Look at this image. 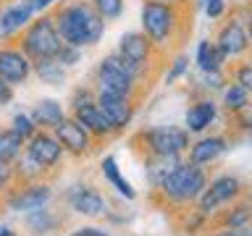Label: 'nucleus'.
<instances>
[{
  "label": "nucleus",
  "mask_w": 252,
  "mask_h": 236,
  "mask_svg": "<svg viewBox=\"0 0 252 236\" xmlns=\"http://www.w3.org/2000/svg\"><path fill=\"white\" fill-rule=\"evenodd\" d=\"M94 84H97V92H113V94H124V97H131V100L137 97V89H139L137 74L126 66V60L118 53H110L97 63Z\"/></svg>",
  "instance_id": "5"
},
{
  "label": "nucleus",
  "mask_w": 252,
  "mask_h": 236,
  "mask_svg": "<svg viewBox=\"0 0 252 236\" xmlns=\"http://www.w3.org/2000/svg\"><path fill=\"white\" fill-rule=\"evenodd\" d=\"M218 118V105L213 97H200L197 102H192L187 110V118H184V129L189 134H205L210 129V123Z\"/></svg>",
  "instance_id": "16"
},
{
  "label": "nucleus",
  "mask_w": 252,
  "mask_h": 236,
  "mask_svg": "<svg viewBox=\"0 0 252 236\" xmlns=\"http://www.w3.org/2000/svg\"><path fill=\"white\" fill-rule=\"evenodd\" d=\"M100 171H102V176H105V181H108V184L113 186L121 197H126V200H137V192H134V186L121 176V168H118V163H116V157H113V155L102 157Z\"/></svg>",
  "instance_id": "22"
},
{
  "label": "nucleus",
  "mask_w": 252,
  "mask_h": 236,
  "mask_svg": "<svg viewBox=\"0 0 252 236\" xmlns=\"http://www.w3.org/2000/svg\"><path fill=\"white\" fill-rule=\"evenodd\" d=\"M68 236H110V234H108V231H102V228L87 226V228H76V231H71Z\"/></svg>",
  "instance_id": "39"
},
{
  "label": "nucleus",
  "mask_w": 252,
  "mask_h": 236,
  "mask_svg": "<svg viewBox=\"0 0 252 236\" xmlns=\"http://www.w3.org/2000/svg\"><path fill=\"white\" fill-rule=\"evenodd\" d=\"M139 139L153 160H179L189 149V131L179 126H155L142 131Z\"/></svg>",
  "instance_id": "6"
},
{
  "label": "nucleus",
  "mask_w": 252,
  "mask_h": 236,
  "mask_svg": "<svg viewBox=\"0 0 252 236\" xmlns=\"http://www.w3.org/2000/svg\"><path fill=\"white\" fill-rule=\"evenodd\" d=\"M58 223H61V218L53 215L47 207L32 210L29 218H27V226H29L32 234H50V231H55V228H58Z\"/></svg>",
  "instance_id": "27"
},
{
  "label": "nucleus",
  "mask_w": 252,
  "mask_h": 236,
  "mask_svg": "<svg viewBox=\"0 0 252 236\" xmlns=\"http://www.w3.org/2000/svg\"><path fill=\"white\" fill-rule=\"evenodd\" d=\"M13 181V171H11V165H3L0 163V189H5L8 184Z\"/></svg>",
  "instance_id": "40"
},
{
  "label": "nucleus",
  "mask_w": 252,
  "mask_h": 236,
  "mask_svg": "<svg viewBox=\"0 0 252 236\" xmlns=\"http://www.w3.org/2000/svg\"><path fill=\"white\" fill-rule=\"evenodd\" d=\"M29 116H32V121L37 123V129H45V131L55 129V126H58L63 118H66V113H63V105H61L58 100H50V97L39 100Z\"/></svg>",
  "instance_id": "21"
},
{
  "label": "nucleus",
  "mask_w": 252,
  "mask_h": 236,
  "mask_svg": "<svg viewBox=\"0 0 252 236\" xmlns=\"http://www.w3.org/2000/svg\"><path fill=\"white\" fill-rule=\"evenodd\" d=\"M202 3H205V0H194V5H197V8H202Z\"/></svg>",
  "instance_id": "46"
},
{
  "label": "nucleus",
  "mask_w": 252,
  "mask_h": 236,
  "mask_svg": "<svg viewBox=\"0 0 252 236\" xmlns=\"http://www.w3.org/2000/svg\"><path fill=\"white\" fill-rule=\"evenodd\" d=\"M244 16V27H247V37H250V55H252V5L242 11Z\"/></svg>",
  "instance_id": "41"
},
{
  "label": "nucleus",
  "mask_w": 252,
  "mask_h": 236,
  "mask_svg": "<svg viewBox=\"0 0 252 236\" xmlns=\"http://www.w3.org/2000/svg\"><path fill=\"white\" fill-rule=\"evenodd\" d=\"M194 63L202 74H223L228 58L216 47L213 39H200L197 45V53H194Z\"/></svg>",
  "instance_id": "20"
},
{
  "label": "nucleus",
  "mask_w": 252,
  "mask_h": 236,
  "mask_svg": "<svg viewBox=\"0 0 252 236\" xmlns=\"http://www.w3.org/2000/svg\"><path fill=\"white\" fill-rule=\"evenodd\" d=\"M34 19V11L29 5H24L21 0H16L0 13V37H13L24 31V27Z\"/></svg>",
  "instance_id": "19"
},
{
  "label": "nucleus",
  "mask_w": 252,
  "mask_h": 236,
  "mask_svg": "<svg viewBox=\"0 0 252 236\" xmlns=\"http://www.w3.org/2000/svg\"><path fill=\"white\" fill-rule=\"evenodd\" d=\"M94 105L102 110V116L110 121L113 131H124L134 118V100L124 97V94H113V92H97L94 94Z\"/></svg>",
  "instance_id": "11"
},
{
  "label": "nucleus",
  "mask_w": 252,
  "mask_h": 236,
  "mask_svg": "<svg viewBox=\"0 0 252 236\" xmlns=\"http://www.w3.org/2000/svg\"><path fill=\"white\" fill-rule=\"evenodd\" d=\"M8 102H13V87L0 79V108H5Z\"/></svg>",
  "instance_id": "38"
},
{
  "label": "nucleus",
  "mask_w": 252,
  "mask_h": 236,
  "mask_svg": "<svg viewBox=\"0 0 252 236\" xmlns=\"http://www.w3.org/2000/svg\"><path fill=\"white\" fill-rule=\"evenodd\" d=\"M19 47L32 63L45 60V58H55L58 50L63 47V39L58 34V29H55L53 13H42L39 19H32L21 31Z\"/></svg>",
  "instance_id": "4"
},
{
  "label": "nucleus",
  "mask_w": 252,
  "mask_h": 236,
  "mask_svg": "<svg viewBox=\"0 0 252 236\" xmlns=\"http://www.w3.org/2000/svg\"><path fill=\"white\" fill-rule=\"evenodd\" d=\"M92 8L102 16V21H116L124 16V0H90Z\"/></svg>",
  "instance_id": "29"
},
{
  "label": "nucleus",
  "mask_w": 252,
  "mask_h": 236,
  "mask_svg": "<svg viewBox=\"0 0 252 236\" xmlns=\"http://www.w3.org/2000/svg\"><path fill=\"white\" fill-rule=\"evenodd\" d=\"M45 173V168L39 165L34 157H29L27 152H21L16 157V171H13V178H24V181H37L39 176Z\"/></svg>",
  "instance_id": "28"
},
{
  "label": "nucleus",
  "mask_w": 252,
  "mask_h": 236,
  "mask_svg": "<svg viewBox=\"0 0 252 236\" xmlns=\"http://www.w3.org/2000/svg\"><path fill=\"white\" fill-rule=\"evenodd\" d=\"M53 21L58 29L61 39L74 47H92L97 45L105 34V21L102 16L92 8L90 0H68L58 3L53 11Z\"/></svg>",
  "instance_id": "1"
},
{
  "label": "nucleus",
  "mask_w": 252,
  "mask_h": 236,
  "mask_svg": "<svg viewBox=\"0 0 252 236\" xmlns=\"http://www.w3.org/2000/svg\"><path fill=\"white\" fill-rule=\"evenodd\" d=\"M163 3H176V5H181V3H187V0H163Z\"/></svg>",
  "instance_id": "45"
},
{
  "label": "nucleus",
  "mask_w": 252,
  "mask_h": 236,
  "mask_svg": "<svg viewBox=\"0 0 252 236\" xmlns=\"http://www.w3.org/2000/svg\"><path fill=\"white\" fill-rule=\"evenodd\" d=\"M68 205L74 207V212L87 218H100L108 212V202L102 200V194L94 186H71Z\"/></svg>",
  "instance_id": "15"
},
{
  "label": "nucleus",
  "mask_w": 252,
  "mask_h": 236,
  "mask_svg": "<svg viewBox=\"0 0 252 236\" xmlns=\"http://www.w3.org/2000/svg\"><path fill=\"white\" fill-rule=\"evenodd\" d=\"M208 236H252V220L244 226H218L213 234Z\"/></svg>",
  "instance_id": "34"
},
{
  "label": "nucleus",
  "mask_w": 252,
  "mask_h": 236,
  "mask_svg": "<svg viewBox=\"0 0 252 236\" xmlns=\"http://www.w3.org/2000/svg\"><path fill=\"white\" fill-rule=\"evenodd\" d=\"M189 74V55L187 53H179L176 58L171 60V66H168V71H165V84H176L181 76H187Z\"/></svg>",
  "instance_id": "32"
},
{
  "label": "nucleus",
  "mask_w": 252,
  "mask_h": 236,
  "mask_svg": "<svg viewBox=\"0 0 252 236\" xmlns=\"http://www.w3.org/2000/svg\"><path fill=\"white\" fill-rule=\"evenodd\" d=\"M216 47L226 55L228 60H242L250 55V37H247V27H244V16H228V19L218 27L216 34Z\"/></svg>",
  "instance_id": "9"
},
{
  "label": "nucleus",
  "mask_w": 252,
  "mask_h": 236,
  "mask_svg": "<svg viewBox=\"0 0 252 236\" xmlns=\"http://www.w3.org/2000/svg\"><path fill=\"white\" fill-rule=\"evenodd\" d=\"M231 76H234V82L236 84H242L244 89L250 92V97H252V55L250 58H242L236 66L231 68Z\"/></svg>",
  "instance_id": "31"
},
{
  "label": "nucleus",
  "mask_w": 252,
  "mask_h": 236,
  "mask_svg": "<svg viewBox=\"0 0 252 236\" xmlns=\"http://www.w3.org/2000/svg\"><path fill=\"white\" fill-rule=\"evenodd\" d=\"M32 76V60L19 45H0V79L11 87L24 84Z\"/></svg>",
  "instance_id": "13"
},
{
  "label": "nucleus",
  "mask_w": 252,
  "mask_h": 236,
  "mask_svg": "<svg viewBox=\"0 0 252 236\" xmlns=\"http://www.w3.org/2000/svg\"><path fill=\"white\" fill-rule=\"evenodd\" d=\"M0 236H16V231H11L8 226H0Z\"/></svg>",
  "instance_id": "43"
},
{
  "label": "nucleus",
  "mask_w": 252,
  "mask_h": 236,
  "mask_svg": "<svg viewBox=\"0 0 252 236\" xmlns=\"http://www.w3.org/2000/svg\"><path fill=\"white\" fill-rule=\"evenodd\" d=\"M24 5H29L34 13H42V0H21Z\"/></svg>",
  "instance_id": "42"
},
{
  "label": "nucleus",
  "mask_w": 252,
  "mask_h": 236,
  "mask_svg": "<svg viewBox=\"0 0 252 236\" xmlns=\"http://www.w3.org/2000/svg\"><path fill=\"white\" fill-rule=\"evenodd\" d=\"M250 142H252V129H250Z\"/></svg>",
  "instance_id": "47"
},
{
  "label": "nucleus",
  "mask_w": 252,
  "mask_h": 236,
  "mask_svg": "<svg viewBox=\"0 0 252 236\" xmlns=\"http://www.w3.org/2000/svg\"><path fill=\"white\" fill-rule=\"evenodd\" d=\"M32 74H37L42 79V84H50V87H61L66 82V66L58 63L55 58H45V60H34L32 63Z\"/></svg>",
  "instance_id": "23"
},
{
  "label": "nucleus",
  "mask_w": 252,
  "mask_h": 236,
  "mask_svg": "<svg viewBox=\"0 0 252 236\" xmlns=\"http://www.w3.org/2000/svg\"><path fill=\"white\" fill-rule=\"evenodd\" d=\"M181 8L184 3H163V0H145L139 11L142 19V34L153 42L158 50H165L176 42L181 31H187L184 21H181Z\"/></svg>",
  "instance_id": "2"
},
{
  "label": "nucleus",
  "mask_w": 252,
  "mask_h": 236,
  "mask_svg": "<svg viewBox=\"0 0 252 236\" xmlns=\"http://www.w3.org/2000/svg\"><path fill=\"white\" fill-rule=\"evenodd\" d=\"M11 131H16L19 137L27 142V139H32L34 137V131H37V123L32 121V116L29 113H16L13 118H11V126H8Z\"/></svg>",
  "instance_id": "30"
},
{
  "label": "nucleus",
  "mask_w": 252,
  "mask_h": 236,
  "mask_svg": "<svg viewBox=\"0 0 252 236\" xmlns=\"http://www.w3.org/2000/svg\"><path fill=\"white\" fill-rule=\"evenodd\" d=\"M55 60L63 63V66H76L79 60H82V47H74V45H66L63 42V47L58 50V55H55Z\"/></svg>",
  "instance_id": "33"
},
{
  "label": "nucleus",
  "mask_w": 252,
  "mask_h": 236,
  "mask_svg": "<svg viewBox=\"0 0 252 236\" xmlns=\"http://www.w3.org/2000/svg\"><path fill=\"white\" fill-rule=\"evenodd\" d=\"M53 134H55V139L61 142L63 152H68V155H74V157H82V155H90L92 152V134L87 131L74 116L63 118V121L53 129Z\"/></svg>",
  "instance_id": "10"
},
{
  "label": "nucleus",
  "mask_w": 252,
  "mask_h": 236,
  "mask_svg": "<svg viewBox=\"0 0 252 236\" xmlns=\"http://www.w3.org/2000/svg\"><path fill=\"white\" fill-rule=\"evenodd\" d=\"M24 152H27L29 157H34V160L42 165L45 171H50V168H55V165L61 163L63 147H61V142L55 139L53 131L37 129L34 137L27 139V145H24Z\"/></svg>",
  "instance_id": "12"
},
{
  "label": "nucleus",
  "mask_w": 252,
  "mask_h": 236,
  "mask_svg": "<svg viewBox=\"0 0 252 236\" xmlns=\"http://www.w3.org/2000/svg\"><path fill=\"white\" fill-rule=\"evenodd\" d=\"M58 3H61V0H42V11H47L50 5H58Z\"/></svg>",
  "instance_id": "44"
},
{
  "label": "nucleus",
  "mask_w": 252,
  "mask_h": 236,
  "mask_svg": "<svg viewBox=\"0 0 252 236\" xmlns=\"http://www.w3.org/2000/svg\"><path fill=\"white\" fill-rule=\"evenodd\" d=\"M234 118H236V123H239L242 129L250 131V129H252V105H247L244 110H239V113H236Z\"/></svg>",
  "instance_id": "37"
},
{
  "label": "nucleus",
  "mask_w": 252,
  "mask_h": 236,
  "mask_svg": "<svg viewBox=\"0 0 252 236\" xmlns=\"http://www.w3.org/2000/svg\"><path fill=\"white\" fill-rule=\"evenodd\" d=\"M252 220V200H234V205L226 212L218 215V226H244Z\"/></svg>",
  "instance_id": "25"
},
{
  "label": "nucleus",
  "mask_w": 252,
  "mask_h": 236,
  "mask_svg": "<svg viewBox=\"0 0 252 236\" xmlns=\"http://www.w3.org/2000/svg\"><path fill=\"white\" fill-rule=\"evenodd\" d=\"M74 118L79 123L84 126L87 131L92 134V137H97V139H102V137H113V126H110V121L105 116H102V110L94 105V100H90V102H84V105H79V108H74Z\"/></svg>",
  "instance_id": "18"
},
{
  "label": "nucleus",
  "mask_w": 252,
  "mask_h": 236,
  "mask_svg": "<svg viewBox=\"0 0 252 236\" xmlns=\"http://www.w3.org/2000/svg\"><path fill=\"white\" fill-rule=\"evenodd\" d=\"M202 11L208 13V19H223L226 16V0H205L202 3Z\"/></svg>",
  "instance_id": "35"
},
{
  "label": "nucleus",
  "mask_w": 252,
  "mask_h": 236,
  "mask_svg": "<svg viewBox=\"0 0 252 236\" xmlns=\"http://www.w3.org/2000/svg\"><path fill=\"white\" fill-rule=\"evenodd\" d=\"M208 186V173L202 171V165L194 163H173V168L158 181V189L168 202L173 205H187L197 202V197Z\"/></svg>",
  "instance_id": "3"
},
{
  "label": "nucleus",
  "mask_w": 252,
  "mask_h": 236,
  "mask_svg": "<svg viewBox=\"0 0 252 236\" xmlns=\"http://www.w3.org/2000/svg\"><path fill=\"white\" fill-rule=\"evenodd\" d=\"M250 100H252V97H250V92L244 89L242 84L231 82V84H226V87H223V102H220V105H223L231 116H236L239 110H244V108L250 105Z\"/></svg>",
  "instance_id": "26"
},
{
  "label": "nucleus",
  "mask_w": 252,
  "mask_h": 236,
  "mask_svg": "<svg viewBox=\"0 0 252 236\" xmlns=\"http://www.w3.org/2000/svg\"><path fill=\"white\" fill-rule=\"evenodd\" d=\"M50 200H53V186H50V184L29 181L27 186L16 189V192L8 197V207L16 210V212H32V210L45 207Z\"/></svg>",
  "instance_id": "14"
},
{
  "label": "nucleus",
  "mask_w": 252,
  "mask_h": 236,
  "mask_svg": "<svg viewBox=\"0 0 252 236\" xmlns=\"http://www.w3.org/2000/svg\"><path fill=\"white\" fill-rule=\"evenodd\" d=\"M242 194H244V184L239 181V176H234V173L216 176L208 186H205V192L197 197V212L205 218H213L218 212V207L239 200Z\"/></svg>",
  "instance_id": "7"
},
{
  "label": "nucleus",
  "mask_w": 252,
  "mask_h": 236,
  "mask_svg": "<svg viewBox=\"0 0 252 236\" xmlns=\"http://www.w3.org/2000/svg\"><path fill=\"white\" fill-rule=\"evenodd\" d=\"M116 53L126 60V66H129L142 82V79L150 74V68H153V58H155L158 47L150 42L142 31H126V34H121V39H118Z\"/></svg>",
  "instance_id": "8"
},
{
  "label": "nucleus",
  "mask_w": 252,
  "mask_h": 236,
  "mask_svg": "<svg viewBox=\"0 0 252 236\" xmlns=\"http://www.w3.org/2000/svg\"><path fill=\"white\" fill-rule=\"evenodd\" d=\"M226 149H228V139L220 137V134H210V137H202V139H197L194 145H189V163L210 165V163H216Z\"/></svg>",
  "instance_id": "17"
},
{
  "label": "nucleus",
  "mask_w": 252,
  "mask_h": 236,
  "mask_svg": "<svg viewBox=\"0 0 252 236\" xmlns=\"http://www.w3.org/2000/svg\"><path fill=\"white\" fill-rule=\"evenodd\" d=\"M94 100V94L90 89H84V87H79V89L71 94V108H79V105H84V102H90Z\"/></svg>",
  "instance_id": "36"
},
{
  "label": "nucleus",
  "mask_w": 252,
  "mask_h": 236,
  "mask_svg": "<svg viewBox=\"0 0 252 236\" xmlns=\"http://www.w3.org/2000/svg\"><path fill=\"white\" fill-rule=\"evenodd\" d=\"M24 145H27V142H24L16 131L0 129V163L3 165L16 163V157L24 152Z\"/></svg>",
  "instance_id": "24"
}]
</instances>
